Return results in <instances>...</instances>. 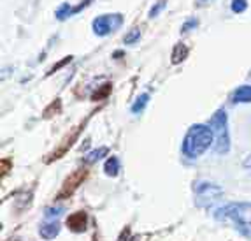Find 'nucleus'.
<instances>
[{"label": "nucleus", "instance_id": "1", "mask_svg": "<svg viewBox=\"0 0 251 241\" xmlns=\"http://www.w3.org/2000/svg\"><path fill=\"white\" fill-rule=\"evenodd\" d=\"M214 144V134L207 123H195L186 131L181 152L186 159H199Z\"/></svg>", "mask_w": 251, "mask_h": 241}, {"label": "nucleus", "instance_id": "2", "mask_svg": "<svg viewBox=\"0 0 251 241\" xmlns=\"http://www.w3.org/2000/svg\"><path fill=\"white\" fill-rule=\"evenodd\" d=\"M218 220H232L239 233L244 238L251 240V203L241 201V203H230L218 210Z\"/></svg>", "mask_w": 251, "mask_h": 241}, {"label": "nucleus", "instance_id": "3", "mask_svg": "<svg viewBox=\"0 0 251 241\" xmlns=\"http://www.w3.org/2000/svg\"><path fill=\"white\" fill-rule=\"evenodd\" d=\"M207 125L214 134V152L220 153V155L228 153V150H230V132H228V116H226L225 109H218L211 116Z\"/></svg>", "mask_w": 251, "mask_h": 241}, {"label": "nucleus", "instance_id": "4", "mask_svg": "<svg viewBox=\"0 0 251 241\" xmlns=\"http://www.w3.org/2000/svg\"><path fill=\"white\" fill-rule=\"evenodd\" d=\"M193 192H195V204L199 208H207L211 204H214L218 199L223 195V188L216 183L209 182H199L193 187Z\"/></svg>", "mask_w": 251, "mask_h": 241}, {"label": "nucleus", "instance_id": "5", "mask_svg": "<svg viewBox=\"0 0 251 241\" xmlns=\"http://www.w3.org/2000/svg\"><path fill=\"white\" fill-rule=\"evenodd\" d=\"M123 22H125V18L120 13L100 14V16H97L92 22V28H93V32H95V35L105 37V35L116 32V30L123 25Z\"/></svg>", "mask_w": 251, "mask_h": 241}, {"label": "nucleus", "instance_id": "6", "mask_svg": "<svg viewBox=\"0 0 251 241\" xmlns=\"http://www.w3.org/2000/svg\"><path fill=\"white\" fill-rule=\"evenodd\" d=\"M88 225V215L84 212H75L67 216V227L72 233H84Z\"/></svg>", "mask_w": 251, "mask_h": 241}, {"label": "nucleus", "instance_id": "7", "mask_svg": "<svg viewBox=\"0 0 251 241\" xmlns=\"http://www.w3.org/2000/svg\"><path fill=\"white\" fill-rule=\"evenodd\" d=\"M60 222L58 220H44L39 227V234L42 240H54L60 234Z\"/></svg>", "mask_w": 251, "mask_h": 241}, {"label": "nucleus", "instance_id": "8", "mask_svg": "<svg viewBox=\"0 0 251 241\" xmlns=\"http://www.w3.org/2000/svg\"><path fill=\"white\" fill-rule=\"evenodd\" d=\"M84 171H75L74 174H72L71 178H69L67 182H65V187H63V190L60 192V195L58 197H63V195H67V194H72V192H74V188L77 185H79L81 183V180H83L84 178Z\"/></svg>", "mask_w": 251, "mask_h": 241}, {"label": "nucleus", "instance_id": "9", "mask_svg": "<svg viewBox=\"0 0 251 241\" xmlns=\"http://www.w3.org/2000/svg\"><path fill=\"white\" fill-rule=\"evenodd\" d=\"M232 101L235 104H246V102H251V86L250 85H241L234 90L232 93Z\"/></svg>", "mask_w": 251, "mask_h": 241}, {"label": "nucleus", "instance_id": "10", "mask_svg": "<svg viewBox=\"0 0 251 241\" xmlns=\"http://www.w3.org/2000/svg\"><path fill=\"white\" fill-rule=\"evenodd\" d=\"M188 53H190V50H188V46H186V44H183V43L176 44V46H174V50H172L171 62L174 65L181 64V62H184V60L188 58Z\"/></svg>", "mask_w": 251, "mask_h": 241}, {"label": "nucleus", "instance_id": "11", "mask_svg": "<svg viewBox=\"0 0 251 241\" xmlns=\"http://www.w3.org/2000/svg\"><path fill=\"white\" fill-rule=\"evenodd\" d=\"M120 169H122V164H120V159L118 157H109L104 164V171L107 176H118L120 174Z\"/></svg>", "mask_w": 251, "mask_h": 241}, {"label": "nucleus", "instance_id": "12", "mask_svg": "<svg viewBox=\"0 0 251 241\" xmlns=\"http://www.w3.org/2000/svg\"><path fill=\"white\" fill-rule=\"evenodd\" d=\"M72 7H74V5H71L69 2L60 4L58 7H56V11H54V18H56L58 22H65V20H69V18L72 16Z\"/></svg>", "mask_w": 251, "mask_h": 241}, {"label": "nucleus", "instance_id": "13", "mask_svg": "<svg viewBox=\"0 0 251 241\" xmlns=\"http://www.w3.org/2000/svg\"><path fill=\"white\" fill-rule=\"evenodd\" d=\"M148 102H150V93H141L137 99H135V102L132 104V113L134 114H139V113H143L144 107L148 106Z\"/></svg>", "mask_w": 251, "mask_h": 241}, {"label": "nucleus", "instance_id": "14", "mask_svg": "<svg viewBox=\"0 0 251 241\" xmlns=\"http://www.w3.org/2000/svg\"><path fill=\"white\" fill-rule=\"evenodd\" d=\"M107 153H109V148H107V146H100V148L93 150V152H90L88 155L84 157V162H86V164H93V162L100 161L102 157H105Z\"/></svg>", "mask_w": 251, "mask_h": 241}, {"label": "nucleus", "instance_id": "15", "mask_svg": "<svg viewBox=\"0 0 251 241\" xmlns=\"http://www.w3.org/2000/svg\"><path fill=\"white\" fill-rule=\"evenodd\" d=\"M141 39V28H137V27H134V28L130 30L128 34L123 37V43L125 44H135Z\"/></svg>", "mask_w": 251, "mask_h": 241}, {"label": "nucleus", "instance_id": "16", "mask_svg": "<svg viewBox=\"0 0 251 241\" xmlns=\"http://www.w3.org/2000/svg\"><path fill=\"white\" fill-rule=\"evenodd\" d=\"M230 9H232V13H235V14L244 13L248 9V0H232Z\"/></svg>", "mask_w": 251, "mask_h": 241}, {"label": "nucleus", "instance_id": "17", "mask_svg": "<svg viewBox=\"0 0 251 241\" xmlns=\"http://www.w3.org/2000/svg\"><path fill=\"white\" fill-rule=\"evenodd\" d=\"M165 7H167V0H158V2H155L153 7L150 9V18H156Z\"/></svg>", "mask_w": 251, "mask_h": 241}, {"label": "nucleus", "instance_id": "18", "mask_svg": "<svg viewBox=\"0 0 251 241\" xmlns=\"http://www.w3.org/2000/svg\"><path fill=\"white\" fill-rule=\"evenodd\" d=\"M72 58H74V56L69 55V56H65V58H63V60H60V62H56V64H54L53 67H51L50 71H48V76H51V74H54V72L60 71V69H62V67H65V65H67V64H71Z\"/></svg>", "mask_w": 251, "mask_h": 241}, {"label": "nucleus", "instance_id": "19", "mask_svg": "<svg viewBox=\"0 0 251 241\" xmlns=\"http://www.w3.org/2000/svg\"><path fill=\"white\" fill-rule=\"evenodd\" d=\"M197 27H199L197 18H190V20H186V22L183 23V27H181V32H183V34H186V32H190V30H195Z\"/></svg>", "mask_w": 251, "mask_h": 241}, {"label": "nucleus", "instance_id": "20", "mask_svg": "<svg viewBox=\"0 0 251 241\" xmlns=\"http://www.w3.org/2000/svg\"><path fill=\"white\" fill-rule=\"evenodd\" d=\"M92 2H93V0H83L81 4L74 5V7H72V16H74V14H77V13H81V11H83V9L88 7V5L92 4Z\"/></svg>", "mask_w": 251, "mask_h": 241}, {"label": "nucleus", "instance_id": "21", "mask_svg": "<svg viewBox=\"0 0 251 241\" xmlns=\"http://www.w3.org/2000/svg\"><path fill=\"white\" fill-rule=\"evenodd\" d=\"M109 92H111V85H104V88H102L100 92L93 93V101H100V99L105 97V95H107Z\"/></svg>", "mask_w": 251, "mask_h": 241}, {"label": "nucleus", "instance_id": "22", "mask_svg": "<svg viewBox=\"0 0 251 241\" xmlns=\"http://www.w3.org/2000/svg\"><path fill=\"white\" fill-rule=\"evenodd\" d=\"M244 167H246V169H251V152H250V155L246 157V159H244Z\"/></svg>", "mask_w": 251, "mask_h": 241}]
</instances>
